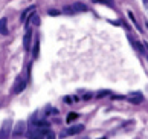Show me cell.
I'll return each mask as SVG.
<instances>
[{
	"label": "cell",
	"mask_w": 148,
	"mask_h": 139,
	"mask_svg": "<svg viewBox=\"0 0 148 139\" xmlns=\"http://www.w3.org/2000/svg\"><path fill=\"white\" fill-rule=\"evenodd\" d=\"M51 130L49 122L45 119H38L37 113L31 116V125L28 129V138L29 139H45L46 133Z\"/></svg>",
	"instance_id": "6da1fadb"
},
{
	"label": "cell",
	"mask_w": 148,
	"mask_h": 139,
	"mask_svg": "<svg viewBox=\"0 0 148 139\" xmlns=\"http://www.w3.org/2000/svg\"><path fill=\"white\" fill-rule=\"evenodd\" d=\"M86 11H89V8H87L84 3L76 2V3H73V5H67V6H64L63 12L72 15V14H76V12H86Z\"/></svg>",
	"instance_id": "7a4b0ae2"
},
{
	"label": "cell",
	"mask_w": 148,
	"mask_h": 139,
	"mask_svg": "<svg viewBox=\"0 0 148 139\" xmlns=\"http://www.w3.org/2000/svg\"><path fill=\"white\" fill-rule=\"evenodd\" d=\"M11 131H12V121L5 119V122L2 124V129H0V139H8Z\"/></svg>",
	"instance_id": "3957f363"
},
{
	"label": "cell",
	"mask_w": 148,
	"mask_h": 139,
	"mask_svg": "<svg viewBox=\"0 0 148 139\" xmlns=\"http://www.w3.org/2000/svg\"><path fill=\"white\" fill-rule=\"evenodd\" d=\"M84 130V125L83 124H78V125H73V127H69V129H66L64 131H61V135L60 138H67V136H73V135H78Z\"/></svg>",
	"instance_id": "277c9868"
},
{
	"label": "cell",
	"mask_w": 148,
	"mask_h": 139,
	"mask_svg": "<svg viewBox=\"0 0 148 139\" xmlns=\"http://www.w3.org/2000/svg\"><path fill=\"white\" fill-rule=\"evenodd\" d=\"M26 89V80L23 78L21 75L17 76V80H15L14 83V87H12V93L14 95H18V93H21Z\"/></svg>",
	"instance_id": "5b68a950"
},
{
	"label": "cell",
	"mask_w": 148,
	"mask_h": 139,
	"mask_svg": "<svg viewBox=\"0 0 148 139\" xmlns=\"http://www.w3.org/2000/svg\"><path fill=\"white\" fill-rule=\"evenodd\" d=\"M127 99H128V103L134 104V105H139V104L144 103V95H142L140 92H133L127 96Z\"/></svg>",
	"instance_id": "8992f818"
},
{
	"label": "cell",
	"mask_w": 148,
	"mask_h": 139,
	"mask_svg": "<svg viewBox=\"0 0 148 139\" xmlns=\"http://www.w3.org/2000/svg\"><path fill=\"white\" fill-rule=\"evenodd\" d=\"M31 41H32V29H31V28H26V34L23 37V47H25V51H29V49H31Z\"/></svg>",
	"instance_id": "52a82bcc"
},
{
	"label": "cell",
	"mask_w": 148,
	"mask_h": 139,
	"mask_svg": "<svg viewBox=\"0 0 148 139\" xmlns=\"http://www.w3.org/2000/svg\"><path fill=\"white\" fill-rule=\"evenodd\" d=\"M25 131H26V122L25 121H18L17 125H15L14 130H12V135L14 136H21Z\"/></svg>",
	"instance_id": "ba28073f"
},
{
	"label": "cell",
	"mask_w": 148,
	"mask_h": 139,
	"mask_svg": "<svg viewBox=\"0 0 148 139\" xmlns=\"http://www.w3.org/2000/svg\"><path fill=\"white\" fill-rule=\"evenodd\" d=\"M128 40H130V43L133 44V47L138 51L139 54H142V55H145L147 52H145V47H144V44H142L139 40H136V38H133V37H128Z\"/></svg>",
	"instance_id": "9c48e42d"
},
{
	"label": "cell",
	"mask_w": 148,
	"mask_h": 139,
	"mask_svg": "<svg viewBox=\"0 0 148 139\" xmlns=\"http://www.w3.org/2000/svg\"><path fill=\"white\" fill-rule=\"evenodd\" d=\"M0 34H2V35H8V34H9L8 19H6V17H2V19H0Z\"/></svg>",
	"instance_id": "30bf717a"
},
{
	"label": "cell",
	"mask_w": 148,
	"mask_h": 139,
	"mask_svg": "<svg viewBox=\"0 0 148 139\" xmlns=\"http://www.w3.org/2000/svg\"><path fill=\"white\" fill-rule=\"evenodd\" d=\"M35 11V5H32V6H29L28 9H25L23 12H21V17H20V21L21 23H26V20H28V15L31 14V12H34Z\"/></svg>",
	"instance_id": "8fae6325"
},
{
	"label": "cell",
	"mask_w": 148,
	"mask_h": 139,
	"mask_svg": "<svg viewBox=\"0 0 148 139\" xmlns=\"http://www.w3.org/2000/svg\"><path fill=\"white\" fill-rule=\"evenodd\" d=\"M28 23H32V25H35V26L40 25V17H38V14L32 12L29 17H28V20H26V25H28Z\"/></svg>",
	"instance_id": "7c38bea8"
},
{
	"label": "cell",
	"mask_w": 148,
	"mask_h": 139,
	"mask_svg": "<svg viewBox=\"0 0 148 139\" xmlns=\"http://www.w3.org/2000/svg\"><path fill=\"white\" fill-rule=\"evenodd\" d=\"M78 118H79V115L76 113V112H70V113L67 115V119H66V121H67V124H70V122H72V121L78 119Z\"/></svg>",
	"instance_id": "4fadbf2b"
},
{
	"label": "cell",
	"mask_w": 148,
	"mask_h": 139,
	"mask_svg": "<svg viewBox=\"0 0 148 139\" xmlns=\"http://www.w3.org/2000/svg\"><path fill=\"white\" fill-rule=\"evenodd\" d=\"M38 51H40V40H38V37H37V40H35V46H34V58L38 57Z\"/></svg>",
	"instance_id": "5bb4252c"
},
{
	"label": "cell",
	"mask_w": 148,
	"mask_h": 139,
	"mask_svg": "<svg viewBox=\"0 0 148 139\" xmlns=\"http://www.w3.org/2000/svg\"><path fill=\"white\" fill-rule=\"evenodd\" d=\"M127 14H128V17H130V20H131V21H133V23H134V26H136V28H138V29H139V31H142V29H140V28H139V25H138V21H136V17H134V14H133V12H131V11H128V12H127Z\"/></svg>",
	"instance_id": "9a60e30c"
},
{
	"label": "cell",
	"mask_w": 148,
	"mask_h": 139,
	"mask_svg": "<svg viewBox=\"0 0 148 139\" xmlns=\"http://www.w3.org/2000/svg\"><path fill=\"white\" fill-rule=\"evenodd\" d=\"M76 96H64V103L66 104H73V101H76Z\"/></svg>",
	"instance_id": "2e32d148"
},
{
	"label": "cell",
	"mask_w": 148,
	"mask_h": 139,
	"mask_svg": "<svg viewBox=\"0 0 148 139\" xmlns=\"http://www.w3.org/2000/svg\"><path fill=\"white\" fill-rule=\"evenodd\" d=\"M95 3H104V5H108V6H113V0H93Z\"/></svg>",
	"instance_id": "e0dca14e"
},
{
	"label": "cell",
	"mask_w": 148,
	"mask_h": 139,
	"mask_svg": "<svg viewBox=\"0 0 148 139\" xmlns=\"http://www.w3.org/2000/svg\"><path fill=\"white\" fill-rule=\"evenodd\" d=\"M46 139H57V136H55V133H53V131L49 130V131L46 133Z\"/></svg>",
	"instance_id": "ac0fdd59"
},
{
	"label": "cell",
	"mask_w": 148,
	"mask_h": 139,
	"mask_svg": "<svg viewBox=\"0 0 148 139\" xmlns=\"http://www.w3.org/2000/svg\"><path fill=\"white\" fill-rule=\"evenodd\" d=\"M47 12H49V15H60V14H61V11H58V9H49Z\"/></svg>",
	"instance_id": "d6986e66"
},
{
	"label": "cell",
	"mask_w": 148,
	"mask_h": 139,
	"mask_svg": "<svg viewBox=\"0 0 148 139\" xmlns=\"http://www.w3.org/2000/svg\"><path fill=\"white\" fill-rule=\"evenodd\" d=\"M106 95H110V90H104V92H99V93H98V98H101V96H106Z\"/></svg>",
	"instance_id": "ffe728a7"
},
{
	"label": "cell",
	"mask_w": 148,
	"mask_h": 139,
	"mask_svg": "<svg viewBox=\"0 0 148 139\" xmlns=\"http://www.w3.org/2000/svg\"><path fill=\"white\" fill-rule=\"evenodd\" d=\"M99 139H107V138H99Z\"/></svg>",
	"instance_id": "44dd1931"
},
{
	"label": "cell",
	"mask_w": 148,
	"mask_h": 139,
	"mask_svg": "<svg viewBox=\"0 0 148 139\" xmlns=\"http://www.w3.org/2000/svg\"><path fill=\"white\" fill-rule=\"evenodd\" d=\"M147 49H148V44H147Z\"/></svg>",
	"instance_id": "7402d4cb"
},
{
	"label": "cell",
	"mask_w": 148,
	"mask_h": 139,
	"mask_svg": "<svg viewBox=\"0 0 148 139\" xmlns=\"http://www.w3.org/2000/svg\"><path fill=\"white\" fill-rule=\"evenodd\" d=\"M147 26H148V23H147Z\"/></svg>",
	"instance_id": "603a6c76"
}]
</instances>
